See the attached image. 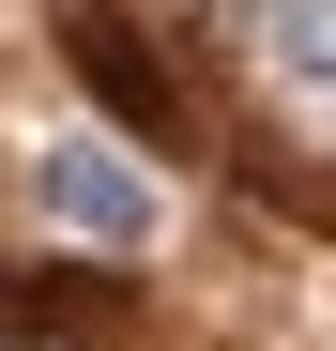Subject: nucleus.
Wrapping results in <instances>:
<instances>
[{
    "label": "nucleus",
    "instance_id": "nucleus-1",
    "mask_svg": "<svg viewBox=\"0 0 336 351\" xmlns=\"http://www.w3.org/2000/svg\"><path fill=\"white\" fill-rule=\"evenodd\" d=\"M62 46H77L92 107H107L138 153H184V138H199V123H184V92H168V62H153V31H123L107 0H77V16H62Z\"/></svg>",
    "mask_w": 336,
    "mask_h": 351
},
{
    "label": "nucleus",
    "instance_id": "nucleus-3",
    "mask_svg": "<svg viewBox=\"0 0 336 351\" xmlns=\"http://www.w3.org/2000/svg\"><path fill=\"white\" fill-rule=\"evenodd\" d=\"M245 46H260V77H275V92H336V0H260Z\"/></svg>",
    "mask_w": 336,
    "mask_h": 351
},
{
    "label": "nucleus",
    "instance_id": "nucleus-4",
    "mask_svg": "<svg viewBox=\"0 0 336 351\" xmlns=\"http://www.w3.org/2000/svg\"><path fill=\"white\" fill-rule=\"evenodd\" d=\"M0 351H46V336H0Z\"/></svg>",
    "mask_w": 336,
    "mask_h": 351
},
{
    "label": "nucleus",
    "instance_id": "nucleus-2",
    "mask_svg": "<svg viewBox=\"0 0 336 351\" xmlns=\"http://www.w3.org/2000/svg\"><path fill=\"white\" fill-rule=\"evenodd\" d=\"M31 199H46V229H77V245H107V260H138V245H153V184H138L107 138L31 153Z\"/></svg>",
    "mask_w": 336,
    "mask_h": 351
}]
</instances>
